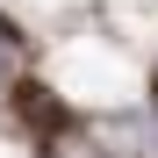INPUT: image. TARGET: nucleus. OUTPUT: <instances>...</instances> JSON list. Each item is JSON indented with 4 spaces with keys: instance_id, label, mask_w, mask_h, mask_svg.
Listing matches in <instances>:
<instances>
[{
    "instance_id": "f257e3e1",
    "label": "nucleus",
    "mask_w": 158,
    "mask_h": 158,
    "mask_svg": "<svg viewBox=\"0 0 158 158\" xmlns=\"http://www.w3.org/2000/svg\"><path fill=\"white\" fill-rule=\"evenodd\" d=\"M7 115L22 122V137H29L43 158H58V151H65V137L79 129V115L65 108V94H50L43 79H15V86H7Z\"/></svg>"
},
{
    "instance_id": "f03ea898",
    "label": "nucleus",
    "mask_w": 158,
    "mask_h": 158,
    "mask_svg": "<svg viewBox=\"0 0 158 158\" xmlns=\"http://www.w3.org/2000/svg\"><path fill=\"white\" fill-rule=\"evenodd\" d=\"M22 43H29V36H22V22H15V15H0V50H22Z\"/></svg>"
},
{
    "instance_id": "7ed1b4c3",
    "label": "nucleus",
    "mask_w": 158,
    "mask_h": 158,
    "mask_svg": "<svg viewBox=\"0 0 158 158\" xmlns=\"http://www.w3.org/2000/svg\"><path fill=\"white\" fill-rule=\"evenodd\" d=\"M151 101H158V79H151Z\"/></svg>"
}]
</instances>
